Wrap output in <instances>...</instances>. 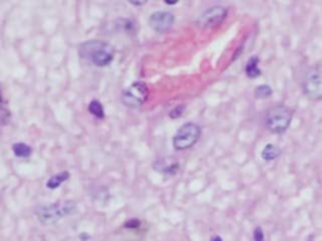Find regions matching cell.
I'll list each match as a JSON object with an SVG mask.
<instances>
[{
	"mask_svg": "<svg viewBox=\"0 0 322 241\" xmlns=\"http://www.w3.org/2000/svg\"><path fill=\"white\" fill-rule=\"evenodd\" d=\"M80 54L83 59L97 67H105L112 62L115 48L102 40H91L80 47Z\"/></svg>",
	"mask_w": 322,
	"mask_h": 241,
	"instance_id": "6da1fadb",
	"label": "cell"
},
{
	"mask_svg": "<svg viewBox=\"0 0 322 241\" xmlns=\"http://www.w3.org/2000/svg\"><path fill=\"white\" fill-rule=\"evenodd\" d=\"M76 208H77V206H76L75 202L72 201L57 202V204L47 205V206L40 207L39 210L37 211V216L38 219H39L40 223L49 225L56 223L59 219L64 218V216L75 213Z\"/></svg>",
	"mask_w": 322,
	"mask_h": 241,
	"instance_id": "7a4b0ae2",
	"label": "cell"
},
{
	"mask_svg": "<svg viewBox=\"0 0 322 241\" xmlns=\"http://www.w3.org/2000/svg\"><path fill=\"white\" fill-rule=\"evenodd\" d=\"M293 111L286 105H276L269 111L266 118L267 128L275 133H281L288 128L292 121Z\"/></svg>",
	"mask_w": 322,
	"mask_h": 241,
	"instance_id": "3957f363",
	"label": "cell"
},
{
	"mask_svg": "<svg viewBox=\"0 0 322 241\" xmlns=\"http://www.w3.org/2000/svg\"><path fill=\"white\" fill-rule=\"evenodd\" d=\"M200 133V127L195 123H185L184 126H181L178 129L177 135L174 136V148L178 151L188 150L191 146H194L196 143V141L199 140Z\"/></svg>",
	"mask_w": 322,
	"mask_h": 241,
	"instance_id": "277c9868",
	"label": "cell"
},
{
	"mask_svg": "<svg viewBox=\"0 0 322 241\" xmlns=\"http://www.w3.org/2000/svg\"><path fill=\"white\" fill-rule=\"evenodd\" d=\"M304 92L312 101L322 98V64L312 67L304 79Z\"/></svg>",
	"mask_w": 322,
	"mask_h": 241,
	"instance_id": "5b68a950",
	"label": "cell"
},
{
	"mask_svg": "<svg viewBox=\"0 0 322 241\" xmlns=\"http://www.w3.org/2000/svg\"><path fill=\"white\" fill-rule=\"evenodd\" d=\"M147 86L142 82L134 83L123 92V103L130 107H139L147 99Z\"/></svg>",
	"mask_w": 322,
	"mask_h": 241,
	"instance_id": "8992f818",
	"label": "cell"
},
{
	"mask_svg": "<svg viewBox=\"0 0 322 241\" xmlns=\"http://www.w3.org/2000/svg\"><path fill=\"white\" fill-rule=\"evenodd\" d=\"M226 17H227L226 8L213 7L200 15V18L197 19V25H199L200 28H213V26L220 24Z\"/></svg>",
	"mask_w": 322,
	"mask_h": 241,
	"instance_id": "52a82bcc",
	"label": "cell"
},
{
	"mask_svg": "<svg viewBox=\"0 0 322 241\" xmlns=\"http://www.w3.org/2000/svg\"><path fill=\"white\" fill-rule=\"evenodd\" d=\"M174 15L170 12H156L154 14H151L150 19H148V23L150 26L156 32H167L171 29L172 24H174Z\"/></svg>",
	"mask_w": 322,
	"mask_h": 241,
	"instance_id": "ba28073f",
	"label": "cell"
},
{
	"mask_svg": "<svg viewBox=\"0 0 322 241\" xmlns=\"http://www.w3.org/2000/svg\"><path fill=\"white\" fill-rule=\"evenodd\" d=\"M258 58L257 57H252V58L248 59V63L245 66V73L250 78H256L258 75H261V69L258 67Z\"/></svg>",
	"mask_w": 322,
	"mask_h": 241,
	"instance_id": "9c48e42d",
	"label": "cell"
},
{
	"mask_svg": "<svg viewBox=\"0 0 322 241\" xmlns=\"http://www.w3.org/2000/svg\"><path fill=\"white\" fill-rule=\"evenodd\" d=\"M69 177V173L67 171H63L61 173H57L56 176H53V177H51L49 180H48L47 182V188L51 189V190H54L57 188H59V186L62 185V183L64 182V181L68 180Z\"/></svg>",
	"mask_w": 322,
	"mask_h": 241,
	"instance_id": "30bf717a",
	"label": "cell"
},
{
	"mask_svg": "<svg viewBox=\"0 0 322 241\" xmlns=\"http://www.w3.org/2000/svg\"><path fill=\"white\" fill-rule=\"evenodd\" d=\"M280 153H281L280 147L276 145H272V143H269V145H267L266 147L263 148V151H262V158L266 159V161H272V159L277 158V157L280 156Z\"/></svg>",
	"mask_w": 322,
	"mask_h": 241,
	"instance_id": "8fae6325",
	"label": "cell"
},
{
	"mask_svg": "<svg viewBox=\"0 0 322 241\" xmlns=\"http://www.w3.org/2000/svg\"><path fill=\"white\" fill-rule=\"evenodd\" d=\"M13 152L18 157H28L32 153V148L26 143H15L13 146Z\"/></svg>",
	"mask_w": 322,
	"mask_h": 241,
	"instance_id": "7c38bea8",
	"label": "cell"
},
{
	"mask_svg": "<svg viewBox=\"0 0 322 241\" xmlns=\"http://www.w3.org/2000/svg\"><path fill=\"white\" fill-rule=\"evenodd\" d=\"M88 111H90L94 117H97V118L105 117L104 107H102V104L100 103L98 101H96V99H93V101L90 103V105H88Z\"/></svg>",
	"mask_w": 322,
	"mask_h": 241,
	"instance_id": "4fadbf2b",
	"label": "cell"
},
{
	"mask_svg": "<svg viewBox=\"0 0 322 241\" xmlns=\"http://www.w3.org/2000/svg\"><path fill=\"white\" fill-rule=\"evenodd\" d=\"M272 88L269 86L263 85V86H258L254 91V94H256L257 98H268L269 96H272Z\"/></svg>",
	"mask_w": 322,
	"mask_h": 241,
	"instance_id": "5bb4252c",
	"label": "cell"
},
{
	"mask_svg": "<svg viewBox=\"0 0 322 241\" xmlns=\"http://www.w3.org/2000/svg\"><path fill=\"white\" fill-rule=\"evenodd\" d=\"M140 225H141V221L137 220V219H131V220L126 221L123 226L126 229H137V227H140Z\"/></svg>",
	"mask_w": 322,
	"mask_h": 241,
	"instance_id": "9a60e30c",
	"label": "cell"
},
{
	"mask_svg": "<svg viewBox=\"0 0 322 241\" xmlns=\"http://www.w3.org/2000/svg\"><path fill=\"white\" fill-rule=\"evenodd\" d=\"M253 237L256 241H264V234H263V230L261 227H257L253 232Z\"/></svg>",
	"mask_w": 322,
	"mask_h": 241,
	"instance_id": "2e32d148",
	"label": "cell"
},
{
	"mask_svg": "<svg viewBox=\"0 0 322 241\" xmlns=\"http://www.w3.org/2000/svg\"><path fill=\"white\" fill-rule=\"evenodd\" d=\"M183 110H184V105H178L177 108H174V110L170 112V117L171 118H178L180 117L181 115H183Z\"/></svg>",
	"mask_w": 322,
	"mask_h": 241,
	"instance_id": "e0dca14e",
	"label": "cell"
},
{
	"mask_svg": "<svg viewBox=\"0 0 322 241\" xmlns=\"http://www.w3.org/2000/svg\"><path fill=\"white\" fill-rule=\"evenodd\" d=\"M210 241H223V240H221L220 236H213L212 239H210Z\"/></svg>",
	"mask_w": 322,
	"mask_h": 241,
	"instance_id": "ac0fdd59",
	"label": "cell"
},
{
	"mask_svg": "<svg viewBox=\"0 0 322 241\" xmlns=\"http://www.w3.org/2000/svg\"><path fill=\"white\" fill-rule=\"evenodd\" d=\"M3 105V99H2V94H0V108H2Z\"/></svg>",
	"mask_w": 322,
	"mask_h": 241,
	"instance_id": "d6986e66",
	"label": "cell"
}]
</instances>
